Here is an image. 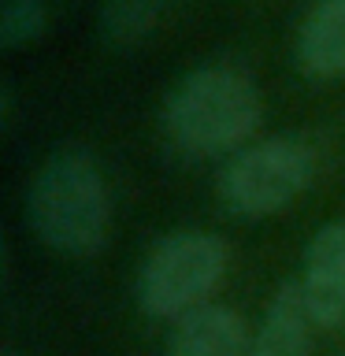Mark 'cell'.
Masks as SVG:
<instances>
[{
  "mask_svg": "<svg viewBox=\"0 0 345 356\" xmlns=\"http://www.w3.org/2000/svg\"><path fill=\"white\" fill-rule=\"evenodd\" d=\"M26 216L33 234L63 256H97L111 234V193L86 149H60L33 175Z\"/></svg>",
  "mask_w": 345,
  "mask_h": 356,
  "instance_id": "obj_1",
  "label": "cell"
},
{
  "mask_svg": "<svg viewBox=\"0 0 345 356\" xmlns=\"http://www.w3.org/2000/svg\"><path fill=\"white\" fill-rule=\"evenodd\" d=\"M264 100L249 71L234 63H204L171 89L163 130L189 156H219L249 141L260 127Z\"/></svg>",
  "mask_w": 345,
  "mask_h": 356,
  "instance_id": "obj_2",
  "label": "cell"
},
{
  "mask_svg": "<svg viewBox=\"0 0 345 356\" xmlns=\"http://www.w3.org/2000/svg\"><path fill=\"white\" fill-rule=\"evenodd\" d=\"M230 264V249L219 234L178 230L145 256L138 271V305L152 319H182L208 305Z\"/></svg>",
  "mask_w": 345,
  "mask_h": 356,
  "instance_id": "obj_3",
  "label": "cell"
},
{
  "mask_svg": "<svg viewBox=\"0 0 345 356\" xmlns=\"http://www.w3.org/2000/svg\"><path fill=\"white\" fill-rule=\"evenodd\" d=\"M316 178V152L300 138H267L234 152L219 175V197L234 216L267 219L286 211Z\"/></svg>",
  "mask_w": 345,
  "mask_h": 356,
  "instance_id": "obj_4",
  "label": "cell"
},
{
  "mask_svg": "<svg viewBox=\"0 0 345 356\" xmlns=\"http://www.w3.org/2000/svg\"><path fill=\"white\" fill-rule=\"evenodd\" d=\"M300 297L316 327L338 330L345 323V222H327L305 249Z\"/></svg>",
  "mask_w": 345,
  "mask_h": 356,
  "instance_id": "obj_5",
  "label": "cell"
},
{
  "mask_svg": "<svg viewBox=\"0 0 345 356\" xmlns=\"http://www.w3.org/2000/svg\"><path fill=\"white\" fill-rule=\"evenodd\" d=\"M167 356H252V334L227 305H200L175 319Z\"/></svg>",
  "mask_w": 345,
  "mask_h": 356,
  "instance_id": "obj_6",
  "label": "cell"
},
{
  "mask_svg": "<svg viewBox=\"0 0 345 356\" xmlns=\"http://www.w3.org/2000/svg\"><path fill=\"white\" fill-rule=\"evenodd\" d=\"M312 323L300 282H282L252 338V356H312Z\"/></svg>",
  "mask_w": 345,
  "mask_h": 356,
  "instance_id": "obj_7",
  "label": "cell"
},
{
  "mask_svg": "<svg viewBox=\"0 0 345 356\" xmlns=\"http://www.w3.org/2000/svg\"><path fill=\"white\" fill-rule=\"evenodd\" d=\"M297 63L312 78L345 74V0H316L297 30Z\"/></svg>",
  "mask_w": 345,
  "mask_h": 356,
  "instance_id": "obj_8",
  "label": "cell"
},
{
  "mask_svg": "<svg viewBox=\"0 0 345 356\" xmlns=\"http://www.w3.org/2000/svg\"><path fill=\"white\" fill-rule=\"evenodd\" d=\"M163 0H108L104 15H100V26H104V38L115 44H130L145 38L152 30L156 15H160Z\"/></svg>",
  "mask_w": 345,
  "mask_h": 356,
  "instance_id": "obj_9",
  "label": "cell"
},
{
  "mask_svg": "<svg viewBox=\"0 0 345 356\" xmlns=\"http://www.w3.org/2000/svg\"><path fill=\"white\" fill-rule=\"evenodd\" d=\"M45 22H49L45 0H4V11H0V41L8 49L26 44L45 30Z\"/></svg>",
  "mask_w": 345,
  "mask_h": 356,
  "instance_id": "obj_10",
  "label": "cell"
},
{
  "mask_svg": "<svg viewBox=\"0 0 345 356\" xmlns=\"http://www.w3.org/2000/svg\"><path fill=\"white\" fill-rule=\"evenodd\" d=\"M4 356H19V353H4Z\"/></svg>",
  "mask_w": 345,
  "mask_h": 356,
  "instance_id": "obj_11",
  "label": "cell"
}]
</instances>
